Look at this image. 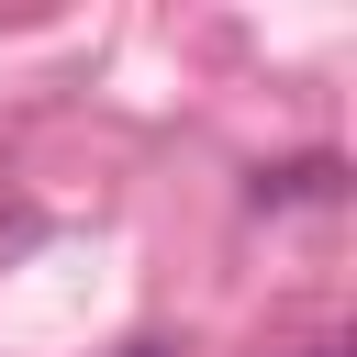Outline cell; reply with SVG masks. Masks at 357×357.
Listing matches in <instances>:
<instances>
[{
	"instance_id": "6da1fadb",
	"label": "cell",
	"mask_w": 357,
	"mask_h": 357,
	"mask_svg": "<svg viewBox=\"0 0 357 357\" xmlns=\"http://www.w3.org/2000/svg\"><path fill=\"white\" fill-rule=\"evenodd\" d=\"M335 178H346L335 156H290V167H257L245 201H257V212H268V201H335Z\"/></svg>"
},
{
	"instance_id": "7a4b0ae2",
	"label": "cell",
	"mask_w": 357,
	"mask_h": 357,
	"mask_svg": "<svg viewBox=\"0 0 357 357\" xmlns=\"http://www.w3.org/2000/svg\"><path fill=\"white\" fill-rule=\"evenodd\" d=\"M290 357H346V335H312V346H290Z\"/></svg>"
},
{
	"instance_id": "3957f363",
	"label": "cell",
	"mask_w": 357,
	"mask_h": 357,
	"mask_svg": "<svg viewBox=\"0 0 357 357\" xmlns=\"http://www.w3.org/2000/svg\"><path fill=\"white\" fill-rule=\"evenodd\" d=\"M123 357H167V346H123Z\"/></svg>"
}]
</instances>
